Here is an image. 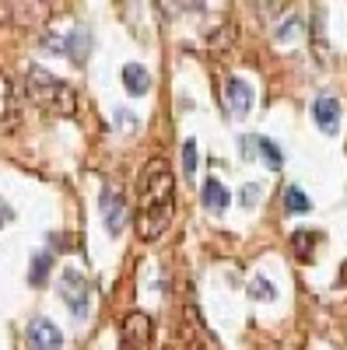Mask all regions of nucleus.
Returning a JSON list of instances; mask_svg holds the SVG:
<instances>
[{
    "label": "nucleus",
    "mask_w": 347,
    "mask_h": 350,
    "mask_svg": "<svg viewBox=\"0 0 347 350\" xmlns=\"http://www.w3.org/2000/svg\"><path fill=\"white\" fill-rule=\"evenodd\" d=\"M176 214V179L162 158H151L140 172V214H137V239L158 242Z\"/></svg>",
    "instance_id": "obj_1"
},
{
    "label": "nucleus",
    "mask_w": 347,
    "mask_h": 350,
    "mask_svg": "<svg viewBox=\"0 0 347 350\" xmlns=\"http://www.w3.org/2000/svg\"><path fill=\"white\" fill-rule=\"evenodd\" d=\"M25 92L32 98V105L53 112V116H74L77 109V98H74V88L60 77H53L46 67L32 64L25 70Z\"/></svg>",
    "instance_id": "obj_2"
},
{
    "label": "nucleus",
    "mask_w": 347,
    "mask_h": 350,
    "mask_svg": "<svg viewBox=\"0 0 347 350\" xmlns=\"http://www.w3.org/2000/svg\"><path fill=\"white\" fill-rule=\"evenodd\" d=\"M60 298L74 312V319H88L92 312V280L81 270H64L60 273Z\"/></svg>",
    "instance_id": "obj_3"
},
{
    "label": "nucleus",
    "mask_w": 347,
    "mask_h": 350,
    "mask_svg": "<svg viewBox=\"0 0 347 350\" xmlns=\"http://www.w3.org/2000/svg\"><path fill=\"white\" fill-rule=\"evenodd\" d=\"M25 123V109H21V95H18V84L0 74V137H14Z\"/></svg>",
    "instance_id": "obj_4"
},
{
    "label": "nucleus",
    "mask_w": 347,
    "mask_h": 350,
    "mask_svg": "<svg viewBox=\"0 0 347 350\" xmlns=\"http://www.w3.org/2000/svg\"><path fill=\"white\" fill-rule=\"evenodd\" d=\"M155 336V323L151 315L144 312H130L123 319V329H120V350H148Z\"/></svg>",
    "instance_id": "obj_5"
},
{
    "label": "nucleus",
    "mask_w": 347,
    "mask_h": 350,
    "mask_svg": "<svg viewBox=\"0 0 347 350\" xmlns=\"http://www.w3.org/2000/svg\"><path fill=\"white\" fill-rule=\"evenodd\" d=\"M25 347L28 350H60L64 333L56 329L46 315H36V319H28V326H25Z\"/></svg>",
    "instance_id": "obj_6"
},
{
    "label": "nucleus",
    "mask_w": 347,
    "mask_h": 350,
    "mask_svg": "<svg viewBox=\"0 0 347 350\" xmlns=\"http://www.w3.org/2000/svg\"><path fill=\"white\" fill-rule=\"evenodd\" d=\"M179 336H183V347H186V350H214V343H211V329L204 326V319L196 315L193 305H186V312H183Z\"/></svg>",
    "instance_id": "obj_7"
},
{
    "label": "nucleus",
    "mask_w": 347,
    "mask_h": 350,
    "mask_svg": "<svg viewBox=\"0 0 347 350\" xmlns=\"http://www.w3.org/2000/svg\"><path fill=\"white\" fill-rule=\"evenodd\" d=\"M99 211H102V221H105V231H109V235H120V231L127 228V203H123L120 189L105 186L102 196H99Z\"/></svg>",
    "instance_id": "obj_8"
},
{
    "label": "nucleus",
    "mask_w": 347,
    "mask_h": 350,
    "mask_svg": "<svg viewBox=\"0 0 347 350\" xmlns=\"http://www.w3.org/2000/svg\"><path fill=\"white\" fill-rule=\"evenodd\" d=\"M224 105H228L231 116H239V120L249 116V109H253V88L242 77H235V74L224 81Z\"/></svg>",
    "instance_id": "obj_9"
},
{
    "label": "nucleus",
    "mask_w": 347,
    "mask_h": 350,
    "mask_svg": "<svg viewBox=\"0 0 347 350\" xmlns=\"http://www.w3.org/2000/svg\"><path fill=\"white\" fill-rule=\"evenodd\" d=\"M312 123L320 126L326 137H333L340 130V102L333 95H320L312 102Z\"/></svg>",
    "instance_id": "obj_10"
},
{
    "label": "nucleus",
    "mask_w": 347,
    "mask_h": 350,
    "mask_svg": "<svg viewBox=\"0 0 347 350\" xmlns=\"http://www.w3.org/2000/svg\"><path fill=\"white\" fill-rule=\"evenodd\" d=\"M242 154L246 158H264L267 161V168H281L284 165V154H281V148H277V144L274 140H267V137H242Z\"/></svg>",
    "instance_id": "obj_11"
},
{
    "label": "nucleus",
    "mask_w": 347,
    "mask_h": 350,
    "mask_svg": "<svg viewBox=\"0 0 347 350\" xmlns=\"http://www.w3.org/2000/svg\"><path fill=\"white\" fill-rule=\"evenodd\" d=\"M64 53L81 67L84 56L92 53V36H88V28H70V32L64 36Z\"/></svg>",
    "instance_id": "obj_12"
},
{
    "label": "nucleus",
    "mask_w": 347,
    "mask_h": 350,
    "mask_svg": "<svg viewBox=\"0 0 347 350\" xmlns=\"http://www.w3.org/2000/svg\"><path fill=\"white\" fill-rule=\"evenodd\" d=\"M200 200H204V207H207L211 214H221V211H228V203H231L228 189H224L218 179H207V183H204V189H200Z\"/></svg>",
    "instance_id": "obj_13"
},
{
    "label": "nucleus",
    "mask_w": 347,
    "mask_h": 350,
    "mask_svg": "<svg viewBox=\"0 0 347 350\" xmlns=\"http://www.w3.org/2000/svg\"><path fill=\"white\" fill-rule=\"evenodd\" d=\"M123 88L130 95H148V88H151V74L144 70L140 64H127L123 67Z\"/></svg>",
    "instance_id": "obj_14"
},
{
    "label": "nucleus",
    "mask_w": 347,
    "mask_h": 350,
    "mask_svg": "<svg viewBox=\"0 0 347 350\" xmlns=\"http://www.w3.org/2000/svg\"><path fill=\"white\" fill-rule=\"evenodd\" d=\"M49 270H53V256H49V252H36L32 262H28V284L42 287V284L49 280Z\"/></svg>",
    "instance_id": "obj_15"
},
{
    "label": "nucleus",
    "mask_w": 347,
    "mask_h": 350,
    "mask_svg": "<svg viewBox=\"0 0 347 350\" xmlns=\"http://www.w3.org/2000/svg\"><path fill=\"white\" fill-rule=\"evenodd\" d=\"M246 291H249V298H253V301H274V298H277V287L270 284L267 273H253L249 284H246Z\"/></svg>",
    "instance_id": "obj_16"
},
{
    "label": "nucleus",
    "mask_w": 347,
    "mask_h": 350,
    "mask_svg": "<svg viewBox=\"0 0 347 350\" xmlns=\"http://www.w3.org/2000/svg\"><path fill=\"white\" fill-rule=\"evenodd\" d=\"M292 249H295V256L302 262H309L312 249H316V235H312V231H295V235H292Z\"/></svg>",
    "instance_id": "obj_17"
},
{
    "label": "nucleus",
    "mask_w": 347,
    "mask_h": 350,
    "mask_svg": "<svg viewBox=\"0 0 347 350\" xmlns=\"http://www.w3.org/2000/svg\"><path fill=\"white\" fill-rule=\"evenodd\" d=\"M284 207L292 211V214H305L312 203H309V196H305L298 186H287V189H284Z\"/></svg>",
    "instance_id": "obj_18"
},
{
    "label": "nucleus",
    "mask_w": 347,
    "mask_h": 350,
    "mask_svg": "<svg viewBox=\"0 0 347 350\" xmlns=\"http://www.w3.org/2000/svg\"><path fill=\"white\" fill-rule=\"evenodd\" d=\"M312 36H316V53L320 60H326V32H323V11L312 14Z\"/></svg>",
    "instance_id": "obj_19"
},
{
    "label": "nucleus",
    "mask_w": 347,
    "mask_h": 350,
    "mask_svg": "<svg viewBox=\"0 0 347 350\" xmlns=\"http://www.w3.org/2000/svg\"><path fill=\"white\" fill-rule=\"evenodd\" d=\"M183 172L186 175H196V140H183Z\"/></svg>",
    "instance_id": "obj_20"
},
{
    "label": "nucleus",
    "mask_w": 347,
    "mask_h": 350,
    "mask_svg": "<svg viewBox=\"0 0 347 350\" xmlns=\"http://www.w3.org/2000/svg\"><path fill=\"white\" fill-rule=\"evenodd\" d=\"M274 36H277V42H287V39H295V36H298V18H287V21H284V25L277 28Z\"/></svg>",
    "instance_id": "obj_21"
},
{
    "label": "nucleus",
    "mask_w": 347,
    "mask_h": 350,
    "mask_svg": "<svg viewBox=\"0 0 347 350\" xmlns=\"http://www.w3.org/2000/svg\"><path fill=\"white\" fill-rule=\"evenodd\" d=\"M259 193H264V189H259L256 183L242 186V207H256V203H259Z\"/></svg>",
    "instance_id": "obj_22"
},
{
    "label": "nucleus",
    "mask_w": 347,
    "mask_h": 350,
    "mask_svg": "<svg viewBox=\"0 0 347 350\" xmlns=\"http://www.w3.org/2000/svg\"><path fill=\"white\" fill-rule=\"evenodd\" d=\"M11 217H14V214H11V207H8V203H4V200H0V228H4V224H8Z\"/></svg>",
    "instance_id": "obj_23"
},
{
    "label": "nucleus",
    "mask_w": 347,
    "mask_h": 350,
    "mask_svg": "<svg viewBox=\"0 0 347 350\" xmlns=\"http://www.w3.org/2000/svg\"><path fill=\"white\" fill-rule=\"evenodd\" d=\"M165 350H172V347H165Z\"/></svg>",
    "instance_id": "obj_24"
}]
</instances>
